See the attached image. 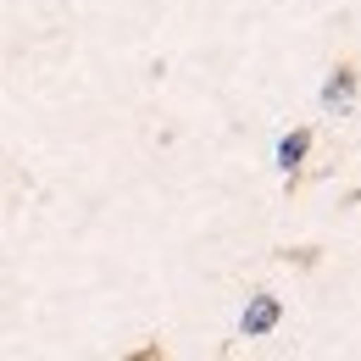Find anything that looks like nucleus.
Instances as JSON below:
<instances>
[{
	"label": "nucleus",
	"mask_w": 361,
	"mask_h": 361,
	"mask_svg": "<svg viewBox=\"0 0 361 361\" xmlns=\"http://www.w3.org/2000/svg\"><path fill=\"white\" fill-rule=\"evenodd\" d=\"M278 156H283V167H295V161H300V156H306V134L283 139V145H278Z\"/></svg>",
	"instance_id": "nucleus-3"
},
{
	"label": "nucleus",
	"mask_w": 361,
	"mask_h": 361,
	"mask_svg": "<svg viewBox=\"0 0 361 361\" xmlns=\"http://www.w3.org/2000/svg\"><path fill=\"white\" fill-rule=\"evenodd\" d=\"M322 100H328V106H345V100H350V73H345V67H339V78L328 84V94H322Z\"/></svg>",
	"instance_id": "nucleus-2"
},
{
	"label": "nucleus",
	"mask_w": 361,
	"mask_h": 361,
	"mask_svg": "<svg viewBox=\"0 0 361 361\" xmlns=\"http://www.w3.org/2000/svg\"><path fill=\"white\" fill-rule=\"evenodd\" d=\"M239 328H245L250 339L272 334V328H278V300H272V295H256V300H250V312L239 317Z\"/></svg>",
	"instance_id": "nucleus-1"
}]
</instances>
